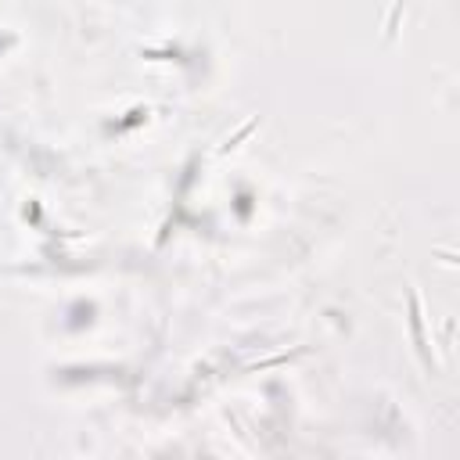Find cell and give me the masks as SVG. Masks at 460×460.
Instances as JSON below:
<instances>
[{
  "instance_id": "cell-1",
  "label": "cell",
  "mask_w": 460,
  "mask_h": 460,
  "mask_svg": "<svg viewBox=\"0 0 460 460\" xmlns=\"http://www.w3.org/2000/svg\"><path fill=\"white\" fill-rule=\"evenodd\" d=\"M410 331H414V342H417L421 360L432 367V356H428V345H424V331H421V306H417V295L414 292H410Z\"/></svg>"
},
{
  "instance_id": "cell-2",
  "label": "cell",
  "mask_w": 460,
  "mask_h": 460,
  "mask_svg": "<svg viewBox=\"0 0 460 460\" xmlns=\"http://www.w3.org/2000/svg\"><path fill=\"white\" fill-rule=\"evenodd\" d=\"M256 126H259V119H252V122L245 126V130H241V133H237L234 140H227V144H223V148H219V151H223V155H227V151H234V148H237V140H241V137H248L252 130H256Z\"/></svg>"
}]
</instances>
